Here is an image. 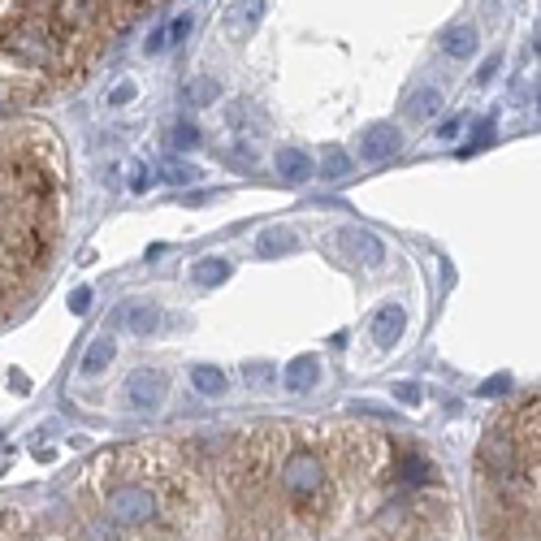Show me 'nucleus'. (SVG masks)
Masks as SVG:
<instances>
[{
    "label": "nucleus",
    "instance_id": "obj_4",
    "mask_svg": "<svg viewBox=\"0 0 541 541\" xmlns=\"http://www.w3.org/2000/svg\"><path fill=\"white\" fill-rule=\"evenodd\" d=\"M403 148V135L386 126V121H377V126H368L364 135H360V156H364L368 165H382V160H394Z\"/></svg>",
    "mask_w": 541,
    "mask_h": 541
},
{
    "label": "nucleus",
    "instance_id": "obj_28",
    "mask_svg": "<svg viewBox=\"0 0 541 541\" xmlns=\"http://www.w3.org/2000/svg\"><path fill=\"white\" fill-rule=\"evenodd\" d=\"M507 390H511V377H507V372H503V377H485V382H481L485 399H498V394H507Z\"/></svg>",
    "mask_w": 541,
    "mask_h": 541
},
{
    "label": "nucleus",
    "instance_id": "obj_25",
    "mask_svg": "<svg viewBox=\"0 0 541 541\" xmlns=\"http://www.w3.org/2000/svg\"><path fill=\"white\" fill-rule=\"evenodd\" d=\"M78 541H113V524L109 520H96V524H82Z\"/></svg>",
    "mask_w": 541,
    "mask_h": 541
},
{
    "label": "nucleus",
    "instance_id": "obj_33",
    "mask_svg": "<svg viewBox=\"0 0 541 541\" xmlns=\"http://www.w3.org/2000/svg\"><path fill=\"white\" fill-rule=\"evenodd\" d=\"M494 74H498V57H489V61L481 65V70H477V82H489Z\"/></svg>",
    "mask_w": 541,
    "mask_h": 541
},
{
    "label": "nucleus",
    "instance_id": "obj_3",
    "mask_svg": "<svg viewBox=\"0 0 541 541\" xmlns=\"http://www.w3.org/2000/svg\"><path fill=\"white\" fill-rule=\"evenodd\" d=\"M121 403L130 411H156L165 403V372H152V368H139L130 372V382L121 390Z\"/></svg>",
    "mask_w": 541,
    "mask_h": 541
},
{
    "label": "nucleus",
    "instance_id": "obj_5",
    "mask_svg": "<svg viewBox=\"0 0 541 541\" xmlns=\"http://www.w3.org/2000/svg\"><path fill=\"white\" fill-rule=\"evenodd\" d=\"M113 325H126V333H135V338H152L160 329V312L148 299H130L126 308L113 312Z\"/></svg>",
    "mask_w": 541,
    "mask_h": 541
},
{
    "label": "nucleus",
    "instance_id": "obj_8",
    "mask_svg": "<svg viewBox=\"0 0 541 541\" xmlns=\"http://www.w3.org/2000/svg\"><path fill=\"white\" fill-rule=\"evenodd\" d=\"M265 14V0H234L230 9H226V31L234 39H247L256 31V22Z\"/></svg>",
    "mask_w": 541,
    "mask_h": 541
},
{
    "label": "nucleus",
    "instance_id": "obj_17",
    "mask_svg": "<svg viewBox=\"0 0 541 541\" xmlns=\"http://www.w3.org/2000/svg\"><path fill=\"white\" fill-rule=\"evenodd\" d=\"M442 113V92L438 87H420L416 96L407 100V117L411 121H429V117H438Z\"/></svg>",
    "mask_w": 541,
    "mask_h": 541
},
{
    "label": "nucleus",
    "instance_id": "obj_32",
    "mask_svg": "<svg viewBox=\"0 0 541 541\" xmlns=\"http://www.w3.org/2000/svg\"><path fill=\"white\" fill-rule=\"evenodd\" d=\"M247 382H252V386H265V382H269V368L252 364V368H247Z\"/></svg>",
    "mask_w": 541,
    "mask_h": 541
},
{
    "label": "nucleus",
    "instance_id": "obj_23",
    "mask_svg": "<svg viewBox=\"0 0 541 541\" xmlns=\"http://www.w3.org/2000/svg\"><path fill=\"white\" fill-rule=\"evenodd\" d=\"M325 178H347L351 174V156L343 152V148H325Z\"/></svg>",
    "mask_w": 541,
    "mask_h": 541
},
{
    "label": "nucleus",
    "instance_id": "obj_9",
    "mask_svg": "<svg viewBox=\"0 0 541 541\" xmlns=\"http://www.w3.org/2000/svg\"><path fill=\"white\" fill-rule=\"evenodd\" d=\"M96 18V0H57L53 5V22H57L61 31H82L87 22Z\"/></svg>",
    "mask_w": 541,
    "mask_h": 541
},
{
    "label": "nucleus",
    "instance_id": "obj_19",
    "mask_svg": "<svg viewBox=\"0 0 541 541\" xmlns=\"http://www.w3.org/2000/svg\"><path fill=\"white\" fill-rule=\"evenodd\" d=\"M226 121H230V130H238V135H243V130H252L256 121H260V109H256L252 100H238V104H230V109H226ZM256 130H260V126H256Z\"/></svg>",
    "mask_w": 541,
    "mask_h": 541
},
{
    "label": "nucleus",
    "instance_id": "obj_13",
    "mask_svg": "<svg viewBox=\"0 0 541 541\" xmlns=\"http://www.w3.org/2000/svg\"><path fill=\"white\" fill-rule=\"evenodd\" d=\"M299 252V238L290 230H260V238H256V256L260 260H277V256H290Z\"/></svg>",
    "mask_w": 541,
    "mask_h": 541
},
{
    "label": "nucleus",
    "instance_id": "obj_14",
    "mask_svg": "<svg viewBox=\"0 0 541 541\" xmlns=\"http://www.w3.org/2000/svg\"><path fill=\"white\" fill-rule=\"evenodd\" d=\"M226 277H230V260H226V256H204V260H195L191 265V282L195 286H221V282H226Z\"/></svg>",
    "mask_w": 541,
    "mask_h": 541
},
{
    "label": "nucleus",
    "instance_id": "obj_7",
    "mask_svg": "<svg viewBox=\"0 0 541 541\" xmlns=\"http://www.w3.org/2000/svg\"><path fill=\"white\" fill-rule=\"evenodd\" d=\"M477 43H481V35H477V26H468V22H455V26L442 31V53L450 61L477 57Z\"/></svg>",
    "mask_w": 541,
    "mask_h": 541
},
{
    "label": "nucleus",
    "instance_id": "obj_10",
    "mask_svg": "<svg viewBox=\"0 0 541 541\" xmlns=\"http://www.w3.org/2000/svg\"><path fill=\"white\" fill-rule=\"evenodd\" d=\"M403 325H407V316H403L399 304L377 308V316H372V338H377V347H394V343L403 338Z\"/></svg>",
    "mask_w": 541,
    "mask_h": 541
},
{
    "label": "nucleus",
    "instance_id": "obj_18",
    "mask_svg": "<svg viewBox=\"0 0 541 541\" xmlns=\"http://www.w3.org/2000/svg\"><path fill=\"white\" fill-rule=\"evenodd\" d=\"M191 386L199 390L204 399H221V394H226V372H221V368L199 364V368H191Z\"/></svg>",
    "mask_w": 541,
    "mask_h": 541
},
{
    "label": "nucleus",
    "instance_id": "obj_24",
    "mask_svg": "<svg viewBox=\"0 0 541 541\" xmlns=\"http://www.w3.org/2000/svg\"><path fill=\"white\" fill-rule=\"evenodd\" d=\"M165 31H169V43H182V39H191V31H195V18H191V14H178V18L169 22Z\"/></svg>",
    "mask_w": 541,
    "mask_h": 541
},
{
    "label": "nucleus",
    "instance_id": "obj_30",
    "mask_svg": "<svg viewBox=\"0 0 541 541\" xmlns=\"http://www.w3.org/2000/svg\"><path fill=\"white\" fill-rule=\"evenodd\" d=\"M87 308H92V290L87 286L70 290V312H87Z\"/></svg>",
    "mask_w": 541,
    "mask_h": 541
},
{
    "label": "nucleus",
    "instance_id": "obj_6",
    "mask_svg": "<svg viewBox=\"0 0 541 541\" xmlns=\"http://www.w3.org/2000/svg\"><path fill=\"white\" fill-rule=\"evenodd\" d=\"M343 247H347L360 265H368V269L386 265V247H382V238L368 234V230H343Z\"/></svg>",
    "mask_w": 541,
    "mask_h": 541
},
{
    "label": "nucleus",
    "instance_id": "obj_31",
    "mask_svg": "<svg viewBox=\"0 0 541 541\" xmlns=\"http://www.w3.org/2000/svg\"><path fill=\"white\" fill-rule=\"evenodd\" d=\"M459 130H464V117H446L442 126H438V139H455Z\"/></svg>",
    "mask_w": 541,
    "mask_h": 541
},
{
    "label": "nucleus",
    "instance_id": "obj_34",
    "mask_svg": "<svg viewBox=\"0 0 541 541\" xmlns=\"http://www.w3.org/2000/svg\"><path fill=\"white\" fill-rule=\"evenodd\" d=\"M130 187H135V191H143V187H148V169H143V165H135V169H130Z\"/></svg>",
    "mask_w": 541,
    "mask_h": 541
},
{
    "label": "nucleus",
    "instance_id": "obj_21",
    "mask_svg": "<svg viewBox=\"0 0 541 541\" xmlns=\"http://www.w3.org/2000/svg\"><path fill=\"white\" fill-rule=\"evenodd\" d=\"M399 477H403L407 485H420V481H433V464H425V459H411V455H407L403 464H399Z\"/></svg>",
    "mask_w": 541,
    "mask_h": 541
},
{
    "label": "nucleus",
    "instance_id": "obj_20",
    "mask_svg": "<svg viewBox=\"0 0 541 541\" xmlns=\"http://www.w3.org/2000/svg\"><path fill=\"white\" fill-rule=\"evenodd\" d=\"M156 178H160V182H169V187H187V182H195V165H182V160H165V165L156 169Z\"/></svg>",
    "mask_w": 541,
    "mask_h": 541
},
{
    "label": "nucleus",
    "instance_id": "obj_27",
    "mask_svg": "<svg viewBox=\"0 0 541 541\" xmlns=\"http://www.w3.org/2000/svg\"><path fill=\"white\" fill-rule=\"evenodd\" d=\"M135 96H139V87L130 82V78H121V82H117L113 92H109V104H113V109H121V104H130Z\"/></svg>",
    "mask_w": 541,
    "mask_h": 541
},
{
    "label": "nucleus",
    "instance_id": "obj_12",
    "mask_svg": "<svg viewBox=\"0 0 541 541\" xmlns=\"http://www.w3.org/2000/svg\"><path fill=\"white\" fill-rule=\"evenodd\" d=\"M277 174L286 178V182H295V187H304V182H312L316 165L308 160V152H299V148H282V152H277Z\"/></svg>",
    "mask_w": 541,
    "mask_h": 541
},
{
    "label": "nucleus",
    "instance_id": "obj_11",
    "mask_svg": "<svg viewBox=\"0 0 541 541\" xmlns=\"http://www.w3.org/2000/svg\"><path fill=\"white\" fill-rule=\"evenodd\" d=\"M316 382H321V360H316V355H299V360H290V368H286V390L290 394H308Z\"/></svg>",
    "mask_w": 541,
    "mask_h": 541
},
{
    "label": "nucleus",
    "instance_id": "obj_29",
    "mask_svg": "<svg viewBox=\"0 0 541 541\" xmlns=\"http://www.w3.org/2000/svg\"><path fill=\"white\" fill-rule=\"evenodd\" d=\"M394 399H399V403H420V386H416V382H399V386H394Z\"/></svg>",
    "mask_w": 541,
    "mask_h": 541
},
{
    "label": "nucleus",
    "instance_id": "obj_2",
    "mask_svg": "<svg viewBox=\"0 0 541 541\" xmlns=\"http://www.w3.org/2000/svg\"><path fill=\"white\" fill-rule=\"evenodd\" d=\"M282 485H286L290 498L308 511L312 498L325 489V464L312 450H290L286 459H282Z\"/></svg>",
    "mask_w": 541,
    "mask_h": 541
},
{
    "label": "nucleus",
    "instance_id": "obj_15",
    "mask_svg": "<svg viewBox=\"0 0 541 541\" xmlns=\"http://www.w3.org/2000/svg\"><path fill=\"white\" fill-rule=\"evenodd\" d=\"M117 360V343L113 338H96V343H92V347L82 351V372H87V377H100V372H104V368L113 364Z\"/></svg>",
    "mask_w": 541,
    "mask_h": 541
},
{
    "label": "nucleus",
    "instance_id": "obj_26",
    "mask_svg": "<svg viewBox=\"0 0 541 541\" xmlns=\"http://www.w3.org/2000/svg\"><path fill=\"white\" fill-rule=\"evenodd\" d=\"M165 48H169V31H165V22H160V26L152 31V35L143 39V53H148V57H160Z\"/></svg>",
    "mask_w": 541,
    "mask_h": 541
},
{
    "label": "nucleus",
    "instance_id": "obj_16",
    "mask_svg": "<svg viewBox=\"0 0 541 541\" xmlns=\"http://www.w3.org/2000/svg\"><path fill=\"white\" fill-rule=\"evenodd\" d=\"M217 96H221V82H217L213 74H199L182 87V100H187L191 109H208V104H217Z\"/></svg>",
    "mask_w": 541,
    "mask_h": 541
},
{
    "label": "nucleus",
    "instance_id": "obj_22",
    "mask_svg": "<svg viewBox=\"0 0 541 541\" xmlns=\"http://www.w3.org/2000/svg\"><path fill=\"white\" fill-rule=\"evenodd\" d=\"M169 143H174L178 152H191V148H199V126H195V121H178L174 135H169Z\"/></svg>",
    "mask_w": 541,
    "mask_h": 541
},
{
    "label": "nucleus",
    "instance_id": "obj_1",
    "mask_svg": "<svg viewBox=\"0 0 541 541\" xmlns=\"http://www.w3.org/2000/svg\"><path fill=\"white\" fill-rule=\"evenodd\" d=\"M156 511H160V503L148 485H117L104 503V520L113 528H139V524L156 520Z\"/></svg>",
    "mask_w": 541,
    "mask_h": 541
}]
</instances>
